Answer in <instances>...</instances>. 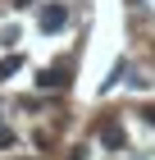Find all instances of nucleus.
I'll use <instances>...</instances> for the list:
<instances>
[{"mask_svg": "<svg viewBox=\"0 0 155 160\" xmlns=\"http://www.w3.org/2000/svg\"><path fill=\"white\" fill-rule=\"evenodd\" d=\"M36 23H41V32H60V28L69 23V9H64V5H46Z\"/></svg>", "mask_w": 155, "mask_h": 160, "instance_id": "obj_1", "label": "nucleus"}, {"mask_svg": "<svg viewBox=\"0 0 155 160\" xmlns=\"http://www.w3.org/2000/svg\"><path fill=\"white\" fill-rule=\"evenodd\" d=\"M100 142H105V147H114V151L123 147V128H119V119H105V123H100Z\"/></svg>", "mask_w": 155, "mask_h": 160, "instance_id": "obj_2", "label": "nucleus"}, {"mask_svg": "<svg viewBox=\"0 0 155 160\" xmlns=\"http://www.w3.org/2000/svg\"><path fill=\"white\" fill-rule=\"evenodd\" d=\"M36 82H41V87L50 92V87H64V82H69V73H64V69H46V73L36 78Z\"/></svg>", "mask_w": 155, "mask_h": 160, "instance_id": "obj_3", "label": "nucleus"}, {"mask_svg": "<svg viewBox=\"0 0 155 160\" xmlns=\"http://www.w3.org/2000/svg\"><path fill=\"white\" fill-rule=\"evenodd\" d=\"M18 69H23V55H5V60H0V78L18 73Z\"/></svg>", "mask_w": 155, "mask_h": 160, "instance_id": "obj_4", "label": "nucleus"}, {"mask_svg": "<svg viewBox=\"0 0 155 160\" xmlns=\"http://www.w3.org/2000/svg\"><path fill=\"white\" fill-rule=\"evenodd\" d=\"M0 147H14V128H5V123H0Z\"/></svg>", "mask_w": 155, "mask_h": 160, "instance_id": "obj_5", "label": "nucleus"}, {"mask_svg": "<svg viewBox=\"0 0 155 160\" xmlns=\"http://www.w3.org/2000/svg\"><path fill=\"white\" fill-rule=\"evenodd\" d=\"M146 119H151V123H155V105H151V110H146Z\"/></svg>", "mask_w": 155, "mask_h": 160, "instance_id": "obj_6", "label": "nucleus"}]
</instances>
